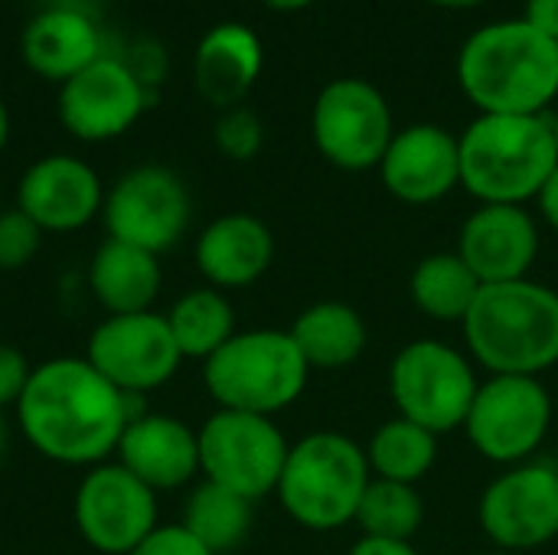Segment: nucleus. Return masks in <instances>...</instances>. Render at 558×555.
Here are the masks:
<instances>
[{
  "label": "nucleus",
  "instance_id": "obj_24",
  "mask_svg": "<svg viewBox=\"0 0 558 555\" xmlns=\"http://www.w3.org/2000/svg\"><path fill=\"white\" fill-rule=\"evenodd\" d=\"M288 334L311 370H343L356 363L369 343L363 314L343 301H317L304 307Z\"/></svg>",
  "mask_w": 558,
  "mask_h": 555
},
{
  "label": "nucleus",
  "instance_id": "obj_17",
  "mask_svg": "<svg viewBox=\"0 0 558 555\" xmlns=\"http://www.w3.org/2000/svg\"><path fill=\"white\" fill-rule=\"evenodd\" d=\"M383 186L409 206L441 203L461 186V150L458 137L432 121L409 124L392 134L379 160Z\"/></svg>",
  "mask_w": 558,
  "mask_h": 555
},
{
  "label": "nucleus",
  "instance_id": "obj_11",
  "mask_svg": "<svg viewBox=\"0 0 558 555\" xmlns=\"http://www.w3.org/2000/svg\"><path fill=\"white\" fill-rule=\"evenodd\" d=\"M392 134V108L373 82L333 79L317 92L311 108V137L320 157L337 170H376Z\"/></svg>",
  "mask_w": 558,
  "mask_h": 555
},
{
  "label": "nucleus",
  "instance_id": "obj_21",
  "mask_svg": "<svg viewBox=\"0 0 558 555\" xmlns=\"http://www.w3.org/2000/svg\"><path fill=\"white\" fill-rule=\"evenodd\" d=\"M193 262L209 288H248L275 262V232L252 213H222L196 236Z\"/></svg>",
  "mask_w": 558,
  "mask_h": 555
},
{
  "label": "nucleus",
  "instance_id": "obj_35",
  "mask_svg": "<svg viewBox=\"0 0 558 555\" xmlns=\"http://www.w3.org/2000/svg\"><path fill=\"white\" fill-rule=\"evenodd\" d=\"M523 20L558 43V0H526Z\"/></svg>",
  "mask_w": 558,
  "mask_h": 555
},
{
  "label": "nucleus",
  "instance_id": "obj_34",
  "mask_svg": "<svg viewBox=\"0 0 558 555\" xmlns=\"http://www.w3.org/2000/svg\"><path fill=\"white\" fill-rule=\"evenodd\" d=\"M29 373H33L29 360L16 347L0 343V412L10 409V406L16 409V402H20V396H23V389L29 383Z\"/></svg>",
  "mask_w": 558,
  "mask_h": 555
},
{
  "label": "nucleus",
  "instance_id": "obj_33",
  "mask_svg": "<svg viewBox=\"0 0 558 555\" xmlns=\"http://www.w3.org/2000/svg\"><path fill=\"white\" fill-rule=\"evenodd\" d=\"M131 555H213L180 523H160Z\"/></svg>",
  "mask_w": 558,
  "mask_h": 555
},
{
  "label": "nucleus",
  "instance_id": "obj_43",
  "mask_svg": "<svg viewBox=\"0 0 558 555\" xmlns=\"http://www.w3.org/2000/svg\"><path fill=\"white\" fill-rule=\"evenodd\" d=\"M487 555H513V553H504V550H494V553H487Z\"/></svg>",
  "mask_w": 558,
  "mask_h": 555
},
{
  "label": "nucleus",
  "instance_id": "obj_30",
  "mask_svg": "<svg viewBox=\"0 0 558 555\" xmlns=\"http://www.w3.org/2000/svg\"><path fill=\"white\" fill-rule=\"evenodd\" d=\"M213 141H216V150L229 160H252L258 157L262 144H265V124L262 118L245 108V105H235V108H226L213 128Z\"/></svg>",
  "mask_w": 558,
  "mask_h": 555
},
{
  "label": "nucleus",
  "instance_id": "obj_27",
  "mask_svg": "<svg viewBox=\"0 0 558 555\" xmlns=\"http://www.w3.org/2000/svg\"><path fill=\"white\" fill-rule=\"evenodd\" d=\"M252 523H255V504L213 481L193 487L180 520V527L190 530L213 555L235 553L248 540Z\"/></svg>",
  "mask_w": 558,
  "mask_h": 555
},
{
  "label": "nucleus",
  "instance_id": "obj_15",
  "mask_svg": "<svg viewBox=\"0 0 558 555\" xmlns=\"http://www.w3.org/2000/svg\"><path fill=\"white\" fill-rule=\"evenodd\" d=\"M150 105H157V95L144 88L121 52L111 49L69 82H62L56 101L62 128L85 144H101L128 134Z\"/></svg>",
  "mask_w": 558,
  "mask_h": 555
},
{
  "label": "nucleus",
  "instance_id": "obj_22",
  "mask_svg": "<svg viewBox=\"0 0 558 555\" xmlns=\"http://www.w3.org/2000/svg\"><path fill=\"white\" fill-rule=\"evenodd\" d=\"M265 69V46L245 23L209 26L193 49V85L213 108H235Z\"/></svg>",
  "mask_w": 558,
  "mask_h": 555
},
{
  "label": "nucleus",
  "instance_id": "obj_13",
  "mask_svg": "<svg viewBox=\"0 0 558 555\" xmlns=\"http://www.w3.org/2000/svg\"><path fill=\"white\" fill-rule=\"evenodd\" d=\"M487 540L504 553H530L558 536V464L533 458L504 468L477 504Z\"/></svg>",
  "mask_w": 558,
  "mask_h": 555
},
{
  "label": "nucleus",
  "instance_id": "obj_18",
  "mask_svg": "<svg viewBox=\"0 0 558 555\" xmlns=\"http://www.w3.org/2000/svg\"><path fill=\"white\" fill-rule=\"evenodd\" d=\"M539 222L526 206L481 203L458 232V255L481 285L530 278L539 258Z\"/></svg>",
  "mask_w": 558,
  "mask_h": 555
},
{
  "label": "nucleus",
  "instance_id": "obj_28",
  "mask_svg": "<svg viewBox=\"0 0 558 555\" xmlns=\"http://www.w3.org/2000/svg\"><path fill=\"white\" fill-rule=\"evenodd\" d=\"M366 448V461L373 478L383 481H399V484H418L422 478H428V471L438 461V435H432L428 429L396 415L389 422H383Z\"/></svg>",
  "mask_w": 558,
  "mask_h": 555
},
{
  "label": "nucleus",
  "instance_id": "obj_8",
  "mask_svg": "<svg viewBox=\"0 0 558 555\" xmlns=\"http://www.w3.org/2000/svg\"><path fill=\"white\" fill-rule=\"evenodd\" d=\"M288 438L268 415L216 409L199 429V474L252 504L275 494Z\"/></svg>",
  "mask_w": 558,
  "mask_h": 555
},
{
  "label": "nucleus",
  "instance_id": "obj_32",
  "mask_svg": "<svg viewBox=\"0 0 558 555\" xmlns=\"http://www.w3.org/2000/svg\"><path fill=\"white\" fill-rule=\"evenodd\" d=\"M121 59H124L128 69L141 79L144 88H150L154 95L160 92V85H163V79H167V72H170V56H167V49H163L160 39L141 36V39H134V43H128V46L121 49Z\"/></svg>",
  "mask_w": 558,
  "mask_h": 555
},
{
  "label": "nucleus",
  "instance_id": "obj_36",
  "mask_svg": "<svg viewBox=\"0 0 558 555\" xmlns=\"http://www.w3.org/2000/svg\"><path fill=\"white\" fill-rule=\"evenodd\" d=\"M350 555H418L409 540H379V536H360Z\"/></svg>",
  "mask_w": 558,
  "mask_h": 555
},
{
  "label": "nucleus",
  "instance_id": "obj_39",
  "mask_svg": "<svg viewBox=\"0 0 558 555\" xmlns=\"http://www.w3.org/2000/svg\"><path fill=\"white\" fill-rule=\"evenodd\" d=\"M428 3L445 7V10H474V7H481V3H487V0H428Z\"/></svg>",
  "mask_w": 558,
  "mask_h": 555
},
{
  "label": "nucleus",
  "instance_id": "obj_38",
  "mask_svg": "<svg viewBox=\"0 0 558 555\" xmlns=\"http://www.w3.org/2000/svg\"><path fill=\"white\" fill-rule=\"evenodd\" d=\"M265 7H271V10H278V13H294V10H304V7H311L314 0H262Z\"/></svg>",
  "mask_w": 558,
  "mask_h": 555
},
{
  "label": "nucleus",
  "instance_id": "obj_5",
  "mask_svg": "<svg viewBox=\"0 0 558 555\" xmlns=\"http://www.w3.org/2000/svg\"><path fill=\"white\" fill-rule=\"evenodd\" d=\"M369 481L363 445L340 432H311L288 448L275 497L298 527L333 533L356 520Z\"/></svg>",
  "mask_w": 558,
  "mask_h": 555
},
{
  "label": "nucleus",
  "instance_id": "obj_20",
  "mask_svg": "<svg viewBox=\"0 0 558 555\" xmlns=\"http://www.w3.org/2000/svg\"><path fill=\"white\" fill-rule=\"evenodd\" d=\"M105 52L108 46H105V29L98 16L72 10V7H59V3H43L20 33L23 65L36 79L56 82V85L69 82Z\"/></svg>",
  "mask_w": 558,
  "mask_h": 555
},
{
  "label": "nucleus",
  "instance_id": "obj_37",
  "mask_svg": "<svg viewBox=\"0 0 558 555\" xmlns=\"http://www.w3.org/2000/svg\"><path fill=\"white\" fill-rule=\"evenodd\" d=\"M536 209H539V216H543V222L558 232V167L549 173V180L543 183V190H539V196H536Z\"/></svg>",
  "mask_w": 558,
  "mask_h": 555
},
{
  "label": "nucleus",
  "instance_id": "obj_31",
  "mask_svg": "<svg viewBox=\"0 0 558 555\" xmlns=\"http://www.w3.org/2000/svg\"><path fill=\"white\" fill-rule=\"evenodd\" d=\"M43 229L23 213V209H3L0 213V272H20L26 268L43 245Z\"/></svg>",
  "mask_w": 558,
  "mask_h": 555
},
{
  "label": "nucleus",
  "instance_id": "obj_29",
  "mask_svg": "<svg viewBox=\"0 0 558 555\" xmlns=\"http://www.w3.org/2000/svg\"><path fill=\"white\" fill-rule=\"evenodd\" d=\"M353 523L363 530V536L409 540L412 543V536L425 523V500H422L418 487H412V484L373 478L363 500H360Z\"/></svg>",
  "mask_w": 558,
  "mask_h": 555
},
{
  "label": "nucleus",
  "instance_id": "obj_1",
  "mask_svg": "<svg viewBox=\"0 0 558 555\" xmlns=\"http://www.w3.org/2000/svg\"><path fill=\"white\" fill-rule=\"evenodd\" d=\"M141 412H147L141 399L114 389L85 357H52L33 366L16 402L29 448L65 468L105 464Z\"/></svg>",
  "mask_w": 558,
  "mask_h": 555
},
{
  "label": "nucleus",
  "instance_id": "obj_44",
  "mask_svg": "<svg viewBox=\"0 0 558 555\" xmlns=\"http://www.w3.org/2000/svg\"><path fill=\"white\" fill-rule=\"evenodd\" d=\"M0 213H3V206H0Z\"/></svg>",
  "mask_w": 558,
  "mask_h": 555
},
{
  "label": "nucleus",
  "instance_id": "obj_12",
  "mask_svg": "<svg viewBox=\"0 0 558 555\" xmlns=\"http://www.w3.org/2000/svg\"><path fill=\"white\" fill-rule=\"evenodd\" d=\"M85 360L124 396L144 399L177 376L183 353L170 334L167 317L157 311H141L108 314L92 330Z\"/></svg>",
  "mask_w": 558,
  "mask_h": 555
},
{
  "label": "nucleus",
  "instance_id": "obj_25",
  "mask_svg": "<svg viewBox=\"0 0 558 555\" xmlns=\"http://www.w3.org/2000/svg\"><path fill=\"white\" fill-rule=\"evenodd\" d=\"M481 288L484 285L477 281V275L464 265L458 252L425 255L415 265L412 281H409L412 304L438 324H464Z\"/></svg>",
  "mask_w": 558,
  "mask_h": 555
},
{
  "label": "nucleus",
  "instance_id": "obj_6",
  "mask_svg": "<svg viewBox=\"0 0 558 555\" xmlns=\"http://www.w3.org/2000/svg\"><path fill=\"white\" fill-rule=\"evenodd\" d=\"M311 379V366L301 357L288 330H239L203 363V386L219 409L252 412L275 419L291 409Z\"/></svg>",
  "mask_w": 558,
  "mask_h": 555
},
{
  "label": "nucleus",
  "instance_id": "obj_9",
  "mask_svg": "<svg viewBox=\"0 0 558 555\" xmlns=\"http://www.w3.org/2000/svg\"><path fill=\"white\" fill-rule=\"evenodd\" d=\"M553 425V396L536 376H487L477 386L464 435L494 464L533 461Z\"/></svg>",
  "mask_w": 558,
  "mask_h": 555
},
{
  "label": "nucleus",
  "instance_id": "obj_7",
  "mask_svg": "<svg viewBox=\"0 0 558 555\" xmlns=\"http://www.w3.org/2000/svg\"><path fill=\"white\" fill-rule=\"evenodd\" d=\"M477 386L474 360L432 337L405 343L389 366V396L396 412L432 435L464 429Z\"/></svg>",
  "mask_w": 558,
  "mask_h": 555
},
{
  "label": "nucleus",
  "instance_id": "obj_41",
  "mask_svg": "<svg viewBox=\"0 0 558 555\" xmlns=\"http://www.w3.org/2000/svg\"><path fill=\"white\" fill-rule=\"evenodd\" d=\"M7 442H10V432H7V419H3V412H0V458L7 455Z\"/></svg>",
  "mask_w": 558,
  "mask_h": 555
},
{
  "label": "nucleus",
  "instance_id": "obj_42",
  "mask_svg": "<svg viewBox=\"0 0 558 555\" xmlns=\"http://www.w3.org/2000/svg\"><path fill=\"white\" fill-rule=\"evenodd\" d=\"M549 118H553V134H556V147H558V111H553Z\"/></svg>",
  "mask_w": 558,
  "mask_h": 555
},
{
  "label": "nucleus",
  "instance_id": "obj_14",
  "mask_svg": "<svg viewBox=\"0 0 558 555\" xmlns=\"http://www.w3.org/2000/svg\"><path fill=\"white\" fill-rule=\"evenodd\" d=\"M75 530L101 555H131L160 523L157 494L118 461L88 468L72 500Z\"/></svg>",
  "mask_w": 558,
  "mask_h": 555
},
{
  "label": "nucleus",
  "instance_id": "obj_3",
  "mask_svg": "<svg viewBox=\"0 0 558 555\" xmlns=\"http://www.w3.org/2000/svg\"><path fill=\"white\" fill-rule=\"evenodd\" d=\"M461 330L487 376L539 379L558 363V291L533 278L484 285Z\"/></svg>",
  "mask_w": 558,
  "mask_h": 555
},
{
  "label": "nucleus",
  "instance_id": "obj_10",
  "mask_svg": "<svg viewBox=\"0 0 558 555\" xmlns=\"http://www.w3.org/2000/svg\"><path fill=\"white\" fill-rule=\"evenodd\" d=\"M101 219L108 239L163 255L186 236L193 196L177 170L163 164H137L105 190Z\"/></svg>",
  "mask_w": 558,
  "mask_h": 555
},
{
  "label": "nucleus",
  "instance_id": "obj_4",
  "mask_svg": "<svg viewBox=\"0 0 558 555\" xmlns=\"http://www.w3.org/2000/svg\"><path fill=\"white\" fill-rule=\"evenodd\" d=\"M461 186L477 203L526 206L558 167L549 114H477L461 134Z\"/></svg>",
  "mask_w": 558,
  "mask_h": 555
},
{
  "label": "nucleus",
  "instance_id": "obj_23",
  "mask_svg": "<svg viewBox=\"0 0 558 555\" xmlns=\"http://www.w3.org/2000/svg\"><path fill=\"white\" fill-rule=\"evenodd\" d=\"M163 272L160 255L137 245L105 239L88 262V291L108 314H141L154 311Z\"/></svg>",
  "mask_w": 558,
  "mask_h": 555
},
{
  "label": "nucleus",
  "instance_id": "obj_16",
  "mask_svg": "<svg viewBox=\"0 0 558 555\" xmlns=\"http://www.w3.org/2000/svg\"><path fill=\"white\" fill-rule=\"evenodd\" d=\"M105 186L98 170L75 154H46L33 160L16 183V209L43 232H78L101 216Z\"/></svg>",
  "mask_w": 558,
  "mask_h": 555
},
{
  "label": "nucleus",
  "instance_id": "obj_2",
  "mask_svg": "<svg viewBox=\"0 0 558 555\" xmlns=\"http://www.w3.org/2000/svg\"><path fill=\"white\" fill-rule=\"evenodd\" d=\"M454 75L477 114H549L558 43L523 16L484 23L461 43Z\"/></svg>",
  "mask_w": 558,
  "mask_h": 555
},
{
  "label": "nucleus",
  "instance_id": "obj_19",
  "mask_svg": "<svg viewBox=\"0 0 558 555\" xmlns=\"http://www.w3.org/2000/svg\"><path fill=\"white\" fill-rule=\"evenodd\" d=\"M114 461L154 494L186 487L199 474V432L167 412H141L128 422Z\"/></svg>",
  "mask_w": 558,
  "mask_h": 555
},
{
  "label": "nucleus",
  "instance_id": "obj_40",
  "mask_svg": "<svg viewBox=\"0 0 558 555\" xmlns=\"http://www.w3.org/2000/svg\"><path fill=\"white\" fill-rule=\"evenodd\" d=\"M7 141H10V111H7V101L0 95V154L7 147Z\"/></svg>",
  "mask_w": 558,
  "mask_h": 555
},
{
  "label": "nucleus",
  "instance_id": "obj_26",
  "mask_svg": "<svg viewBox=\"0 0 558 555\" xmlns=\"http://www.w3.org/2000/svg\"><path fill=\"white\" fill-rule=\"evenodd\" d=\"M170 324V334L183 353V360H209L222 343H229L235 330V307L226 291L219 288H190L173 301V307L163 314Z\"/></svg>",
  "mask_w": 558,
  "mask_h": 555
}]
</instances>
